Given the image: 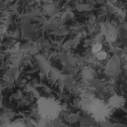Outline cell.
Here are the masks:
<instances>
[{
	"label": "cell",
	"instance_id": "3957f363",
	"mask_svg": "<svg viewBox=\"0 0 127 127\" xmlns=\"http://www.w3.org/2000/svg\"><path fill=\"white\" fill-rule=\"evenodd\" d=\"M107 102L110 107L114 110L124 107L126 104V99L122 95L114 94L109 98Z\"/></svg>",
	"mask_w": 127,
	"mask_h": 127
},
{
	"label": "cell",
	"instance_id": "5b68a950",
	"mask_svg": "<svg viewBox=\"0 0 127 127\" xmlns=\"http://www.w3.org/2000/svg\"><path fill=\"white\" fill-rule=\"evenodd\" d=\"M95 55L97 60H105L107 58V53L104 50H102L101 51L97 53Z\"/></svg>",
	"mask_w": 127,
	"mask_h": 127
},
{
	"label": "cell",
	"instance_id": "277c9868",
	"mask_svg": "<svg viewBox=\"0 0 127 127\" xmlns=\"http://www.w3.org/2000/svg\"><path fill=\"white\" fill-rule=\"evenodd\" d=\"M102 50V45L101 43H99V42H95L92 46L91 50L93 53H94V55L101 51Z\"/></svg>",
	"mask_w": 127,
	"mask_h": 127
},
{
	"label": "cell",
	"instance_id": "7a4b0ae2",
	"mask_svg": "<svg viewBox=\"0 0 127 127\" xmlns=\"http://www.w3.org/2000/svg\"><path fill=\"white\" fill-rule=\"evenodd\" d=\"M37 110L42 119L53 121L60 115L62 111L61 103L52 97H41L37 100Z\"/></svg>",
	"mask_w": 127,
	"mask_h": 127
},
{
	"label": "cell",
	"instance_id": "6da1fadb",
	"mask_svg": "<svg viewBox=\"0 0 127 127\" xmlns=\"http://www.w3.org/2000/svg\"><path fill=\"white\" fill-rule=\"evenodd\" d=\"M80 104L82 109L97 122H105L112 114L113 110L107 102L92 94L83 96Z\"/></svg>",
	"mask_w": 127,
	"mask_h": 127
},
{
	"label": "cell",
	"instance_id": "8992f818",
	"mask_svg": "<svg viewBox=\"0 0 127 127\" xmlns=\"http://www.w3.org/2000/svg\"><path fill=\"white\" fill-rule=\"evenodd\" d=\"M6 127H27L26 125L23 122L20 121H16L10 123Z\"/></svg>",
	"mask_w": 127,
	"mask_h": 127
}]
</instances>
